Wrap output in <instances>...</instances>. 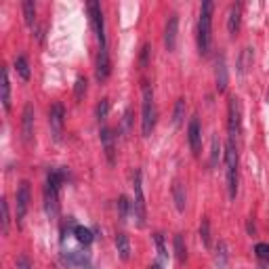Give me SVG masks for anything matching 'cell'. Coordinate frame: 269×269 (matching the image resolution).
Segmentation results:
<instances>
[{
    "mask_svg": "<svg viewBox=\"0 0 269 269\" xmlns=\"http://www.w3.org/2000/svg\"><path fill=\"white\" fill-rule=\"evenodd\" d=\"M67 170L66 168H51L44 183V212L49 219L59 217V189L66 183Z\"/></svg>",
    "mask_w": 269,
    "mask_h": 269,
    "instance_id": "obj_1",
    "label": "cell"
},
{
    "mask_svg": "<svg viewBox=\"0 0 269 269\" xmlns=\"http://www.w3.org/2000/svg\"><path fill=\"white\" fill-rule=\"evenodd\" d=\"M212 0H204L200 4V17H198V51L200 55H208L212 42Z\"/></svg>",
    "mask_w": 269,
    "mask_h": 269,
    "instance_id": "obj_2",
    "label": "cell"
},
{
    "mask_svg": "<svg viewBox=\"0 0 269 269\" xmlns=\"http://www.w3.org/2000/svg\"><path fill=\"white\" fill-rule=\"evenodd\" d=\"M156 103H154V89L149 82L141 84V134L149 137L156 129Z\"/></svg>",
    "mask_w": 269,
    "mask_h": 269,
    "instance_id": "obj_3",
    "label": "cell"
},
{
    "mask_svg": "<svg viewBox=\"0 0 269 269\" xmlns=\"http://www.w3.org/2000/svg\"><path fill=\"white\" fill-rule=\"evenodd\" d=\"M225 164H227V189H229V198L235 200L238 196V183H240V177H238V147H235V141L229 139L227 145H225Z\"/></svg>",
    "mask_w": 269,
    "mask_h": 269,
    "instance_id": "obj_4",
    "label": "cell"
},
{
    "mask_svg": "<svg viewBox=\"0 0 269 269\" xmlns=\"http://www.w3.org/2000/svg\"><path fill=\"white\" fill-rule=\"evenodd\" d=\"M133 215L137 219V227H145L147 219V206H145V194H143V175L139 168H134L133 172Z\"/></svg>",
    "mask_w": 269,
    "mask_h": 269,
    "instance_id": "obj_5",
    "label": "cell"
},
{
    "mask_svg": "<svg viewBox=\"0 0 269 269\" xmlns=\"http://www.w3.org/2000/svg\"><path fill=\"white\" fill-rule=\"evenodd\" d=\"M227 129H229V139L235 141L242 133V107L238 97H229L227 103Z\"/></svg>",
    "mask_w": 269,
    "mask_h": 269,
    "instance_id": "obj_6",
    "label": "cell"
},
{
    "mask_svg": "<svg viewBox=\"0 0 269 269\" xmlns=\"http://www.w3.org/2000/svg\"><path fill=\"white\" fill-rule=\"evenodd\" d=\"M86 9H89V17H91V26L95 30V34H97V40L101 44V49H107V42H105V19H103V9H101V4L97 0H91L89 4H86Z\"/></svg>",
    "mask_w": 269,
    "mask_h": 269,
    "instance_id": "obj_7",
    "label": "cell"
},
{
    "mask_svg": "<svg viewBox=\"0 0 269 269\" xmlns=\"http://www.w3.org/2000/svg\"><path fill=\"white\" fill-rule=\"evenodd\" d=\"M49 126H51V134L55 141H61L63 137V126H66V107L63 103H53L49 109Z\"/></svg>",
    "mask_w": 269,
    "mask_h": 269,
    "instance_id": "obj_8",
    "label": "cell"
},
{
    "mask_svg": "<svg viewBox=\"0 0 269 269\" xmlns=\"http://www.w3.org/2000/svg\"><path fill=\"white\" fill-rule=\"evenodd\" d=\"M15 200H17V225H23V219L28 215V208H30V183L28 181H21L17 192H15Z\"/></svg>",
    "mask_w": 269,
    "mask_h": 269,
    "instance_id": "obj_9",
    "label": "cell"
},
{
    "mask_svg": "<svg viewBox=\"0 0 269 269\" xmlns=\"http://www.w3.org/2000/svg\"><path fill=\"white\" fill-rule=\"evenodd\" d=\"M177 38H179V15L172 13V15H168L166 26H164V46L168 53L177 49Z\"/></svg>",
    "mask_w": 269,
    "mask_h": 269,
    "instance_id": "obj_10",
    "label": "cell"
},
{
    "mask_svg": "<svg viewBox=\"0 0 269 269\" xmlns=\"http://www.w3.org/2000/svg\"><path fill=\"white\" fill-rule=\"evenodd\" d=\"M187 143H189V149H192L194 156H200V152H202V126H200L198 116H194L187 124Z\"/></svg>",
    "mask_w": 269,
    "mask_h": 269,
    "instance_id": "obj_11",
    "label": "cell"
},
{
    "mask_svg": "<svg viewBox=\"0 0 269 269\" xmlns=\"http://www.w3.org/2000/svg\"><path fill=\"white\" fill-rule=\"evenodd\" d=\"M34 122H36L34 105L26 103L23 114H21V137H23V143H26V145H30L32 139H34Z\"/></svg>",
    "mask_w": 269,
    "mask_h": 269,
    "instance_id": "obj_12",
    "label": "cell"
},
{
    "mask_svg": "<svg viewBox=\"0 0 269 269\" xmlns=\"http://www.w3.org/2000/svg\"><path fill=\"white\" fill-rule=\"evenodd\" d=\"M99 139H101V145H103V152L109 166L116 164V133L109 129V126H103L99 131Z\"/></svg>",
    "mask_w": 269,
    "mask_h": 269,
    "instance_id": "obj_13",
    "label": "cell"
},
{
    "mask_svg": "<svg viewBox=\"0 0 269 269\" xmlns=\"http://www.w3.org/2000/svg\"><path fill=\"white\" fill-rule=\"evenodd\" d=\"M112 72V63H109V53L107 49H99L97 55V67H95V76H97V82H105Z\"/></svg>",
    "mask_w": 269,
    "mask_h": 269,
    "instance_id": "obj_14",
    "label": "cell"
},
{
    "mask_svg": "<svg viewBox=\"0 0 269 269\" xmlns=\"http://www.w3.org/2000/svg\"><path fill=\"white\" fill-rule=\"evenodd\" d=\"M227 82H229V74H227V63H225V55L217 57V69H215V84L219 93L227 91Z\"/></svg>",
    "mask_w": 269,
    "mask_h": 269,
    "instance_id": "obj_15",
    "label": "cell"
},
{
    "mask_svg": "<svg viewBox=\"0 0 269 269\" xmlns=\"http://www.w3.org/2000/svg\"><path fill=\"white\" fill-rule=\"evenodd\" d=\"M170 194H172V202H175V208L179 212H185L187 206V192H185V185L181 181H172V187H170Z\"/></svg>",
    "mask_w": 269,
    "mask_h": 269,
    "instance_id": "obj_16",
    "label": "cell"
},
{
    "mask_svg": "<svg viewBox=\"0 0 269 269\" xmlns=\"http://www.w3.org/2000/svg\"><path fill=\"white\" fill-rule=\"evenodd\" d=\"M240 17H242V6L240 4H232L227 11V32L229 36H235L240 32Z\"/></svg>",
    "mask_w": 269,
    "mask_h": 269,
    "instance_id": "obj_17",
    "label": "cell"
},
{
    "mask_svg": "<svg viewBox=\"0 0 269 269\" xmlns=\"http://www.w3.org/2000/svg\"><path fill=\"white\" fill-rule=\"evenodd\" d=\"M116 250H118V257L122 261H131V240L126 234L116 235Z\"/></svg>",
    "mask_w": 269,
    "mask_h": 269,
    "instance_id": "obj_18",
    "label": "cell"
},
{
    "mask_svg": "<svg viewBox=\"0 0 269 269\" xmlns=\"http://www.w3.org/2000/svg\"><path fill=\"white\" fill-rule=\"evenodd\" d=\"M63 261L67 265H78V267H86L89 265V255L86 252H80V250H67L63 255Z\"/></svg>",
    "mask_w": 269,
    "mask_h": 269,
    "instance_id": "obj_19",
    "label": "cell"
},
{
    "mask_svg": "<svg viewBox=\"0 0 269 269\" xmlns=\"http://www.w3.org/2000/svg\"><path fill=\"white\" fill-rule=\"evenodd\" d=\"M2 107H4V112H11V80H9V67H2Z\"/></svg>",
    "mask_w": 269,
    "mask_h": 269,
    "instance_id": "obj_20",
    "label": "cell"
},
{
    "mask_svg": "<svg viewBox=\"0 0 269 269\" xmlns=\"http://www.w3.org/2000/svg\"><path fill=\"white\" fill-rule=\"evenodd\" d=\"M172 248H175V257H177L179 263H185V261H187V246H185L183 234H175V240H172Z\"/></svg>",
    "mask_w": 269,
    "mask_h": 269,
    "instance_id": "obj_21",
    "label": "cell"
},
{
    "mask_svg": "<svg viewBox=\"0 0 269 269\" xmlns=\"http://www.w3.org/2000/svg\"><path fill=\"white\" fill-rule=\"evenodd\" d=\"M74 238L82 244V246H91L93 240H95V234H93V229L89 227H84V225H78L74 229Z\"/></svg>",
    "mask_w": 269,
    "mask_h": 269,
    "instance_id": "obj_22",
    "label": "cell"
},
{
    "mask_svg": "<svg viewBox=\"0 0 269 269\" xmlns=\"http://www.w3.org/2000/svg\"><path fill=\"white\" fill-rule=\"evenodd\" d=\"M200 240H202V246L206 250H210L212 235H210V221H208V217H202V221H200Z\"/></svg>",
    "mask_w": 269,
    "mask_h": 269,
    "instance_id": "obj_23",
    "label": "cell"
},
{
    "mask_svg": "<svg viewBox=\"0 0 269 269\" xmlns=\"http://www.w3.org/2000/svg\"><path fill=\"white\" fill-rule=\"evenodd\" d=\"M15 69H17V74L23 82H28L32 78V69H30V63L26 59V55H19V57L15 59Z\"/></svg>",
    "mask_w": 269,
    "mask_h": 269,
    "instance_id": "obj_24",
    "label": "cell"
},
{
    "mask_svg": "<svg viewBox=\"0 0 269 269\" xmlns=\"http://www.w3.org/2000/svg\"><path fill=\"white\" fill-rule=\"evenodd\" d=\"M227 259H229L227 242L225 240H219L217 246H215V263H217V267H225L227 265Z\"/></svg>",
    "mask_w": 269,
    "mask_h": 269,
    "instance_id": "obj_25",
    "label": "cell"
},
{
    "mask_svg": "<svg viewBox=\"0 0 269 269\" xmlns=\"http://www.w3.org/2000/svg\"><path fill=\"white\" fill-rule=\"evenodd\" d=\"M252 59H255V55H252V49H244L242 55H240V61H238V74L244 76L248 72V67H252Z\"/></svg>",
    "mask_w": 269,
    "mask_h": 269,
    "instance_id": "obj_26",
    "label": "cell"
},
{
    "mask_svg": "<svg viewBox=\"0 0 269 269\" xmlns=\"http://www.w3.org/2000/svg\"><path fill=\"white\" fill-rule=\"evenodd\" d=\"M23 9V19H26V26H34L36 23V2L34 0H26V2L21 4Z\"/></svg>",
    "mask_w": 269,
    "mask_h": 269,
    "instance_id": "obj_27",
    "label": "cell"
},
{
    "mask_svg": "<svg viewBox=\"0 0 269 269\" xmlns=\"http://www.w3.org/2000/svg\"><path fill=\"white\" fill-rule=\"evenodd\" d=\"M219 158H221V141H219V134L215 133L210 139V166L212 168L219 166Z\"/></svg>",
    "mask_w": 269,
    "mask_h": 269,
    "instance_id": "obj_28",
    "label": "cell"
},
{
    "mask_svg": "<svg viewBox=\"0 0 269 269\" xmlns=\"http://www.w3.org/2000/svg\"><path fill=\"white\" fill-rule=\"evenodd\" d=\"M185 109H187V103H185V99L181 97V99H177V103H175V112H172V124L179 126L183 124V118H185Z\"/></svg>",
    "mask_w": 269,
    "mask_h": 269,
    "instance_id": "obj_29",
    "label": "cell"
},
{
    "mask_svg": "<svg viewBox=\"0 0 269 269\" xmlns=\"http://www.w3.org/2000/svg\"><path fill=\"white\" fill-rule=\"evenodd\" d=\"M131 212H133V202L126 196H120L118 198V217H120V221L129 219Z\"/></svg>",
    "mask_w": 269,
    "mask_h": 269,
    "instance_id": "obj_30",
    "label": "cell"
},
{
    "mask_svg": "<svg viewBox=\"0 0 269 269\" xmlns=\"http://www.w3.org/2000/svg\"><path fill=\"white\" fill-rule=\"evenodd\" d=\"M86 91H89V80H86V76H78L76 78V84H74V97H76L78 103L84 99Z\"/></svg>",
    "mask_w": 269,
    "mask_h": 269,
    "instance_id": "obj_31",
    "label": "cell"
},
{
    "mask_svg": "<svg viewBox=\"0 0 269 269\" xmlns=\"http://www.w3.org/2000/svg\"><path fill=\"white\" fill-rule=\"evenodd\" d=\"M0 208H2V235L9 234V225H11V215H9V202L6 198L0 200Z\"/></svg>",
    "mask_w": 269,
    "mask_h": 269,
    "instance_id": "obj_32",
    "label": "cell"
},
{
    "mask_svg": "<svg viewBox=\"0 0 269 269\" xmlns=\"http://www.w3.org/2000/svg\"><path fill=\"white\" fill-rule=\"evenodd\" d=\"M107 114H109V99L103 97L97 103V107H95V118L101 122V120H105V118H107Z\"/></svg>",
    "mask_w": 269,
    "mask_h": 269,
    "instance_id": "obj_33",
    "label": "cell"
},
{
    "mask_svg": "<svg viewBox=\"0 0 269 269\" xmlns=\"http://www.w3.org/2000/svg\"><path fill=\"white\" fill-rule=\"evenodd\" d=\"M154 242H156V248H158V255H160L162 261L168 259V252H166V246H164V235L160 232L154 234Z\"/></svg>",
    "mask_w": 269,
    "mask_h": 269,
    "instance_id": "obj_34",
    "label": "cell"
},
{
    "mask_svg": "<svg viewBox=\"0 0 269 269\" xmlns=\"http://www.w3.org/2000/svg\"><path fill=\"white\" fill-rule=\"evenodd\" d=\"M255 255H257L259 261H263V263H267V261H269V244L259 242L257 246H255Z\"/></svg>",
    "mask_w": 269,
    "mask_h": 269,
    "instance_id": "obj_35",
    "label": "cell"
},
{
    "mask_svg": "<svg viewBox=\"0 0 269 269\" xmlns=\"http://www.w3.org/2000/svg\"><path fill=\"white\" fill-rule=\"evenodd\" d=\"M131 129H133V109L129 107L124 112V118H122V131H124V134H129Z\"/></svg>",
    "mask_w": 269,
    "mask_h": 269,
    "instance_id": "obj_36",
    "label": "cell"
},
{
    "mask_svg": "<svg viewBox=\"0 0 269 269\" xmlns=\"http://www.w3.org/2000/svg\"><path fill=\"white\" fill-rule=\"evenodd\" d=\"M149 53H152V46H149V44H143V49H141V59H139V63H141V67H145V66H147Z\"/></svg>",
    "mask_w": 269,
    "mask_h": 269,
    "instance_id": "obj_37",
    "label": "cell"
},
{
    "mask_svg": "<svg viewBox=\"0 0 269 269\" xmlns=\"http://www.w3.org/2000/svg\"><path fill=\"white\" fill-rule=\"evenodd\" d=\"M17 269H34V267H32V261L28 259V255H19L17 257Z\"/></svg>",
    "mask_w": 269,
    "mask_h": 269,
    "instance_id": "obj_38",
    "label": "cell"
},
{
    "mask_svg": "<svg viewBox=\"0 0 269 269\" xmlns=\"http://www.w3.org/2000/svg\"><path fill=\"white\" fill-rule=\"evenodd\" d=\"M248 234H255V223H252V221H248Z\"/></svg>",
    "mask_w": 269,
    "mask_h": 269,
    "instance_id": "obj_39",
    "label": "cell"
},
{
    "mask_svg": "<svg viewBox=\"0 0 269 269\" xmlns=\"http://www.w3.org/2000/svg\"><path fill=\"white\" fill-rule=\"evenodd\" d=\"M147 269H162V265H160V263H152V265H149Z\"/></svg>",
    "mask_w": 269,
    "mask_h": 269,
    "instance_id": "obj_40",
    "label": "cell"
}]
</instances>
